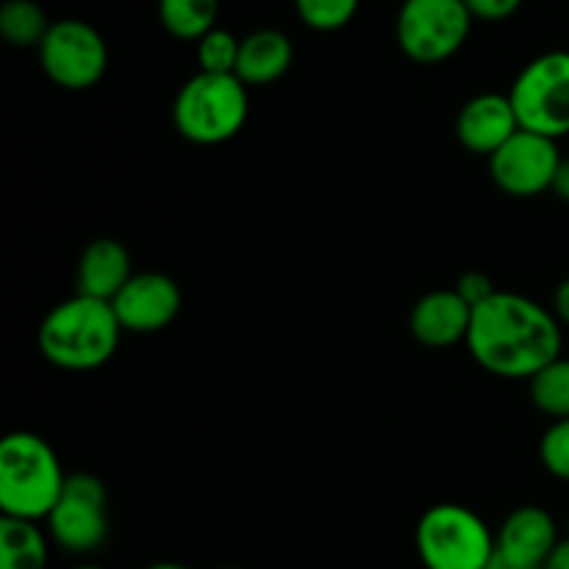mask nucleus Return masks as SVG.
<instances>
[{
  "instance_id": "30",
  "label": "nucleus",
  "mask_w": 569,
  "mask_h": 569,
  "mask_svg": "<svg viewBox=\"0 0 569 569\" xmlns=\"http://www.w3.org/2000/svg\"><path fill=\"white\" fill-rule=\"evenodd\" d=\"M489 569H522V567H515V565H506V561H500L498 556H495V561L489 565Z\"/></svg>"
},
{
  "instance_id": "29",
  "label": "nucleus",
  "mask_w": 569,
  "mask_h": 569,
  "mask_svg": "<svg viewBox=\"0 0 569 569\" xmlns=\"http://www.w3.org/2000/svg\"><path fill=\"white\" fill-rule=\"evenodd\" d=\"M144 569H189V567L176 565V561H159V565H150V567H144Z\"/></svg>"
},
{
  "instance_id": "2",
  "label": "nucleus",
  "mask_w": 569,
  "mask_h": 569,
  "mask_svg": "<svg viewBox=\"0 0 569 569\" xmlns=\"http://www.w3.org/2000/svg\"><path fill=\"white\" fill-rule=\"evenodd\" d=\"M122 333L111 303L72 295L39 322L37 345L42 359L59 370L89 372L114 359Z\"/></svg>"
},
{
  "instance_id": "13",
  "label": "nucleus",
  "mask_w": 569,
  "mask_h": 569,
  "mask_svg": "<svg viewBox=\"0 0 569 569\" xmlns=\"http://www.w3.org/2000/svg\"><path fill=\"white\" fill-rule=\"evenodd\" d=\"M520 131V120L515 114L509 94L483 92L467 100L456 117V139L465 150L492 159L515 133Z\"/></svg>"
},
{
  "instance_id": "3",
  "label": "nucleus",
  "mask_w": 569,
  "mask_h": 569,
  "mask_svg": "<svg viewBox=\"0 0 569 569\" xmlns=\"http://www.w3.org/2000/svg\"><path fill=\"white\" fill-rule=\"evenodd\" d=\"M67 476L48 439L14 431L0 442V511L14 520L42 522L59 503Z\"/></svg>"
},
{
  "instance_id": "17",
  "label": "nucleus",
  "mask_w": 569,
  "mask_h": 569,
  "mask_svg": "<svg viewBox=\"0 0 569 569\" xmlns=\"http://www.w3.org/2000/svg\"><path fill=\"white\" fill-rule=\"evenodd\" d=\"M48 539L37 522L0 520V569H48Z\"/></svg>"
},
{
  "instance_id": "9",
  "label": "nucleus",
  "mask_w": 569,
  "mask_h": 569,
  "mask_svg": "<svg viewBox=\"0 0 569 569\" xmlns=\"http://www.w3.org/2000/svg\"><path fill=\"white\" fill-rule=\"evenodd\" d=\"M44 522L50 539L67 553L87 556L103 548L109 539V495L103 481L89 472L67 476L64 492Z\"/></svg>"
},
{
  "instance_id": "14",
  "label": "nucleus",
  "mask_w": 569,
  "mask_h": 569,
  "mask_svg": "<svg viewBox=\"0 0 569 569\" xmlns=\"http://www.w3.org/2000/svg\"><path fill=\"white\" fill-rule=\"evenodd\" d=\"M472 322V306L456 289H433L422 295L409 317L411 337L433 350L467 342Z\"/></svg>"
},
{
  "instance_id": "18",
  "label": "nucleus",
  "mask_w": 569,
  "mask_h": 569,
  "mask_svg": "<svg viewBox=\"0 0 569 569\" xmlns=\"http://www.w3.org/2000/svg\"><path fill=\"white\" fill-rule=\"evenodd\" d=\"M220 0H159V22L172 39L194 42L214 31L220 20Z\"/></svg>"
},
{
  "instance_id": "12",
  "label": "nucleus",
  "mask_w": 569,
  "mask_h": 569,
  "mask_svg": "<svg viewBox=\"0 0 569 569\" xmlns=\"http://www.w3.org/2000/svg\"><path fill=\"white\" fill-rule=\"evenodd\" d=\"M556 517L542 506H520L503 520L495 533V556L506 565L522 569H542L559 545Z\"/></svg>"
},
{
  "instance_id": "8",
  "label": "nucleus",
  "mask_w": 569,
  "mask_h": 569,
  "mask_svg": "<svg viewBox=\"0 0 569 569\" xmlns=\"http://www.w3.org/2000/svg\"><path fill=\"white\" fill-rule=\"evenodd\" d=\"M44 76L67 92H87L109 70L106 39L87 20H56L37 48Z\"/></svg>"
},
{
  "instance_id": "27",
  "label": "nucleus",
  "mask_w": 569,
  "mask_h": 569,
  "mask_svg": "<svg viewBox=\"0 0 569 569\" xmlns=\"http://www.w3.org/2000/svg\"><path fill=\"white\" fill-rule=\"evenodd\" d=\"M550 192H553L561 203L569 206V159H561L559 172H556L553 189H550Z\"/></svg>"
},
{
  "instance_id": "26",
  "label": "nucleus",
  "mask_w": 569,
  "mask_h": 569,
  "mask_svg": "<svg viewBox=\"0 0 569 569\" xmlns=\"http://www.w3.org/2000/svg\"><path fill=\"white\" fill-rule=\"evenodd\" d=\"M553 315L559 317L561 326L569 328V278L556 287V295H553Z\"/></svg>"
},
{
  "instance_id": "6",
  "label": "nucleus",
  "mask_w": 569,
  "mask_h": 569,
  "mask_svg": "<svg viewBox=\"0 0 569 569\" xmlns=\"http://www.w3.org/2000/svg\"><path fill=\"white\" fill-rule=\"evenodd\" d=\"M520 131L559 142L569 137V50H548L528 61L509 92Z\"/></svg>"
},
{
  "instance_id": "5",
  "label": "nucleus",
  "mask_w": 569,
  "mask_h": 569,
  "mask_svg": "<svg viewBox=\"0 0 569 569\" xmlns=\"http://www.w3.org/2000/svg\"><path fill=\"white\" fill-rule=\"evenodd\" d=\"M415 545L426 569H489L495 561V533L461 503L431 506L417 522Z\"/></svg>"
},
{
  "instance_id": "16",
  "label": "nucleus",
  "mask_w": 569,
  "mask_h": 569,
  "mask_svg": "<svg viewBox=\"0 0 569 569\" xmlns=\"http://www.w3.org/2000/svg\"><path fill=\"white\" fill-rule=\"evenodd\" d=\"M295 61V44L278 28H259L250 31L239 44V61L233 76L244 87H270L281 81Z\"/></svg>"
},
{
  "instance_id": "19",
  "label": "nucleus",
  "mask_w": 569,
  "mask_h": 569,
  "mask_svg": "<svg viewBox=\"0 0 569 569\" xmlns=\"http://www.w3.org/2000/svg\"><path fill=\"white\" fill-rule=\"evenodd\" d=\"M50 26L53 22L37 0H6L0 6V37L14 48H39Z\"/></svg>"
},
{
  "instance_id": "1",
  "label": "nucleus",
  "mask_w": 569,
  "mask_h": 569,
  "mask_svg": "<svg viewBox=\"0 0 569 569\" xmlns=\"http://www.w3.org/2000/svg\"><path fill=\"white\" fill-rule=\"evenodd\" d=\"M553 309L517 292H495L472 309L467 350L481 370L506 381H531L565 348Z\"/></svg>"
},
{
  "instance_id": "7",
  "label": "nucleus",
  "mask_w": 569,
  "mask_h": 569,
  "mask_svg": "<svg viewBox=\"0 0 569 569\" xmlns=\"http://www.w3.org/2000/svg\"><path fill=\"white\" fill-rule=\"evenodd\" d=\"M472 22L465 0H403L395 39L415 64H442L465 48Z\"/></svg>"
},
{
  "instance_id": "24",
  "label": "nucleus",
  "mask_w": 569,
  "mask_h": 569,
  "mask_svg": "<svg viewBox=\"0 0 569 569\" xmlns=\"http://www.w3.org/2000/svg\"><path fill=\"white\" fill-rule=\"evenodd\" d=\"M465 6L470 9L472 20L503 22L520 11L522 0H465Z\"/></svg>"
},
{
  "instance_id": "31",
  "label": "nucleus",
  "mask_w": 569,
  "mask_h": 569,
  "mask_svg": "<svg viewBox=\"0 0 569 569\" xmlns=\"http://www.w3.org/2000/svg\"><path fill=\"white\" fill-rule=\"evenodd\" d=\"M72 569H103V567H98V565H81V567H72Z\"/></svg>"
},
{
  "instance_id": "10",
  "label": "nucleus",
  "mask_w": 569,
  "mask_h": 569,
  "mask_svg": "<svg viewBox=\"0 0 569 569\" xmlns=\"http://www.w3.org/2000/svg\"><path fill=\"white\" fill-rule=\"evenodd\" d=\"M556 139L531 131H517L498 153L489 159V176L500 192L511 198H537L553 189V178L561 164Z\"/></svg>"
},
{
  "instance_id": "23",
  "label": "nucleus",
  "mask_w": 569,
  "mask_h": 569,
  "mask_svg": "<svg viewBox=\"0 0 569 569\" xmlns=\"http://www.w3.org/2000/svg\"><path fill=\"white\" fill-rule=\"evenodd\" d=\"M539 461L550 476L569 483V420L550 422L539 439Z\"/></svg>"
},
{
  "instance_id": "25",
  "label": "nucleus",
  "mask_w": 569,
  "mask_h": 569,
  "mask_svg": "<svg viewBox=\"0 0 569 569\" xmlns=\"http://www.w3.org/2000/svg\"><path fill=\"white\" fill-rule=\"evenodd\" d=\"M456 292H459L461 298H465L467 303L476 309V306H481L483 300L492 298L498 289H495L492 278L483 276V272H478V270H472V272H465V276L459 278V283H456Z\"/></svg>"
},
{
  "instance_id": "4",
  "label": "nucleus",
  "mask_w": 569,
  "mask_h": 569,
  "mask_svg": "<svg viewBox=\"0 0 569 569\" xmlns=\"http://www.w3.org/2000/svg\"><path fill=\"white\" fill-rule=\"evenodd\" d=\"M250 114L248 87L237 76L194 72L172 100V122L194 144H222L237 137Z\"/></svg>"
},
{
  "instance_id": "11",
  "label": "nucleus",
  "mask_w": 569,
  "mask_h": 569,
  "mask_svg": "<svg viewBox=\"0 0 569 569\" xmlns=\"http://www.w3.org/2000/svg\"><path fill=\"white\" fill-rule=\"evenodd\" d=\"M181 287L164 272H133L131 281L111 300L122 331L142 337L170 328L181 315Z\"/></svg>"
},
{
  "instance_id": "22",
  "label": "nucleus",
  "mask_w": 569,
  "mask_h": 569,
  "mask_svg": "<svg viewBox=\"0 0 569 569\" xmlns=\"http://www.w3.org/2000/svg\"><path fill=\"white\" fill-rule=\"evenodd\" d=\"M239 44L242 39L233 37L226 28H214L198 42V67L200 72H217V76H233L239 61Z\"/></svg>"
},
{
  "instance_id": "21",
  "label": "nucleus",
  "mask_w": 569,
  "mask_h": 569,
  "mask_svg": "<svg viewBox=\"0 0 569 569\" xmlns=\"http://www.w3.org/2000/svg\"><path fill=\"white\" fill-rule=\"evenodd\" d=\"M361 0H295L300 22L311 31L333 33L356 20Z\"/></svg>"
},
{
  "instance_id": "20",
  "label": "nucleus",
  "mask_w": 569,
  "mask_h": 569,
  "mask_svg": "<svg viewBox=\"0 0 569 569\" xmlns=\"http://www.w3.org/2000/svg\"><path fill=\"white\" fill-rule=\"evenodd\" d=\"M531 403L550 420H569V359L559 356L528 381Z\"/></svg>"
},
{
  "instance_id": "32",
  "label": "nucleus",
  "mask_w": 569,
  "mask_h": 569,
  "mask_svg": "<svg viewBox=\"0 0 569 569\" xmlns=\"http://www.w3.org/2000/svg\"><path fill=\"white\" fill-rule=\"evenodd\" d=\"M226 569H239V567H226Z\"/></svg>"
},
{
  "instance_id": "15",
  "label": "nucleus",
  "mask_w": 569,
  "mask_h": 569,
  "mask_svg": "<svg viewBox=\"0 0 569 569\" xmlns=\"http://www.w3.org/2000/svg\"><path fill=\"white\" fill-rule=\"evenodd\" d=\"M133 278L131 253L122 242L109 237H100L83 248L76 270V295H87L94 300H111L120 295Z\"/></svg>"
},
{
  "instance_id": "28",
  "label": "nucleus",
  "mask_w": 569,
  "mask_h": 569,
  "mask_svg": "<svg viewBox=\"0 0 569 569\" xmlns=\"http://www.w3.org/2000/svg\"><path fill=\"white\" fill-rule=\"evenodd\" d=\"M542 569H569V537L559 539V545H556L553 553L548 556Z\"/></svg>"
}]
</instances>
